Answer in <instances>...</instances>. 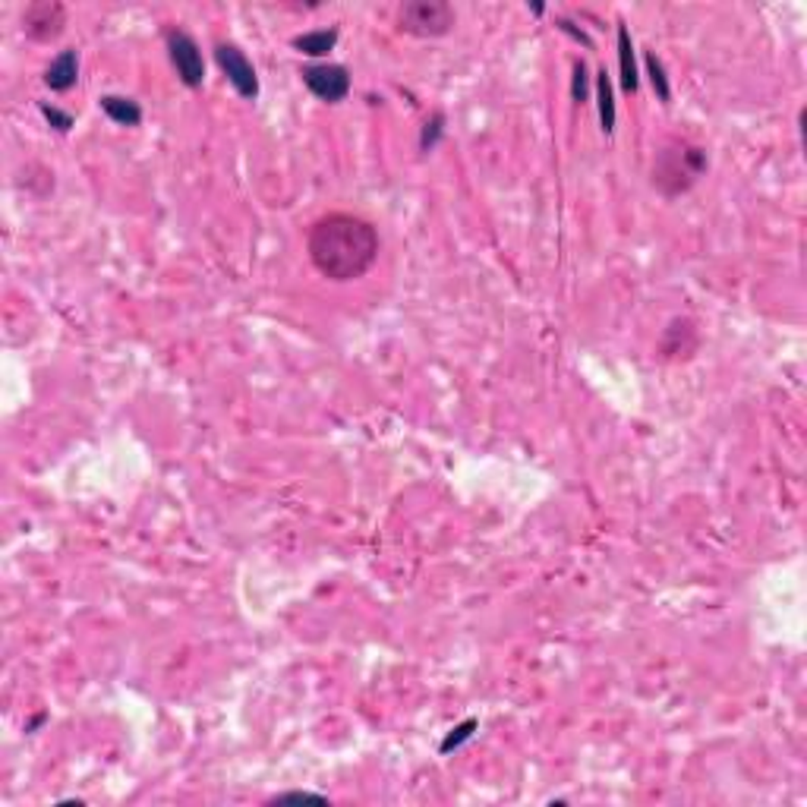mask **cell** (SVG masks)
<instances>
[{"label":"cell","instance_id":"11","mask_svg":"<svg viewBox=\"0 0 807 807\" xmlns=\"http://www.w3.org/2000/svg\"><path fill=\"white\" fill-rule=\"evenodd\" d=\"M338 45V29H316V32H303L294 39V51L306 54V57H325L329 51H335Z\"/></svg>","mask_w":807,"mask_h":807},{"label":"cell","instance_id":"8","mask_svg":"<svg viewBox=\"0 0 807 807\" xmlns=\"http://www.w3.org/2000/svg\"><path fill=\"white\" fill-rule=\"evenodd\" d=\"M79 79V54L76 51H60L57 57L51 60V66L45 70V85L57 95L70 92Z\"/></svg>","mask_w":807,"mask_h":807},{"label":"cell","instance_id":"10","mask_svg":"<svg viewBox=\"0 0 807 807\" xmlns=\"http://www.w3.org/2000/svg\"><path fill=\"white\" fill-rule=\"evenodd\" d=\"M101 110L110 117L114 123H120V127H139L143 123V108H139V101H133V98L127 95H101Z\"/></svg>","mask_w":807,"mask_h":807},{"label":"cell","instance_id":"7","mask_svg":"<svg viewBox=\"0 0 807 807\" xmlns=\"http://www.w3.org/2000/svg\"><path fill=\"white\" fill-rule=\"evenodd\" d=\"M215 60H218V66H221V73L227 76V83L237 89V95L246 98V101H256L259 98V76H256V66L250 64V57H246L237 45L218 41V45H215Z\"/></svg>","mask_w":807,"mask_h":807},{"label":"cell","instance_id":"5","mask_svg":"<svg viewBox=\"0 0 807 807\" xmlns=\"http://www.w3.org/2000/svg\"><path fill=\"white\" fill-rule=\"evenodd\" d=\"M66 29V7L57 0H35L22 13V32L39 45H51Z\"/></svg>","mask_w":807,"mask_h":807},{"label":"cell","instance_id":"18","mask_svg":"<svg viewBox=\"0 0 807 807\" xmlns=\"http://www.w3.org/2000/svg\"><path fill=\"white\" fill-rule=\"evenodd\" d=\"M287 801H319V804H325V794L319 792H285V794H275L272 804H287Z\"/></svg>","mask_w":807,"mask_h":807},{"label":"cell","instance_id":"14","mask_svg":"<svg viewBox=\"0 0 807 807\" xmlns=\"http://www.w3.org/2000/svg\"><path fill=\"white\" fill-rule=\"evenodd\" d=\"M644 64H646V73H650V83H653V92H656V98L662 104H669L671 101V85H669V76H665L662 60L656 57V51H646L644 54Z\"/></svg>","mask_w":807,"mask_h":807},{"label":"cell","instance_id":"9","mask_svg":"<svg viewBox=\"0 0 807 807\" xmlns=\"http://www.w3.org/2000/svg\"><path fill=\"white\" fill-rule=\"evenodd\" d=\"M618 79H621V89H625L627 95L637 92L640 76H637V60H634V41H631L627 22H618Z\"/></svg>","mask_w":807,"mask_h":807},{"label":"cell","instance_id":"13","mask_svg":"<svg viewBox=\"0 0 807 807\" xmlns=\"http://www.w3.org/2000/svg\"><path fill=\"white\" fill-rule=\"evenodd\" d=\"M445 123H448L445 110H433V114H429V120L423 123V129H420V152L429 155V152L439 149L442 136H445Z\"/></svg>","mask_w":807,"mask_h":807},{"label":"cell","instance_id":"3","mask_svg":"<svg viewBox=\"0 0 807 807\" xmlns=\"http://www.w3.org/2000/svg\"><path fill=\"white\" fill-rule=\"evenodd\" d=\"M458 22L452 4L445 0H408L398 10V29L414 35V39H442Z\"/></svg>","mask_w":807,"mask_h":807},{"label":"cell","instance_id":"12","mask_svg":"<svg viewBox=\"0 0 807 807\" xmlns=\"http://www.w3.org/2000/svg\"><path fill=\"white\" fill-rule=\"evenodd\" d=\"M596 104H600L602 133L612 136L615 133V92H612V76H609L606 70L596 73Z\"/></svg>","mask_w":807,"mask_h":807},{"label":"cell","instance_id":"1","mask_svg":"<svg viewBox=\"0 0 807 807\" xmlns=\"http://www.w3.org/2000/svg\"><path fill=\"white\" fill-rule=\"evenodd\" d=\"M382 240L373 221L350 212H329L312 221L306 252L322 278L347 285L369 272L379 259Z\"/></svg>","mask_w":807,"mask_h":807},{"label":"cell","instance_id":"19","mask_svg":"<svg viewBox=\"0 0 807 807\" xmlns=\"http://www.w3.org/2000/svg\"><path fill=\"white\" fill-rule=\"evenodd\" d=\"M558 29H562L565 35H571V39H575V41H581L583 48H593V41H590V35L583 32V29H577L575 22H568V20H558Z\"/></svg>","mask_w":807,"mask_h":807},{"label":"cell","instance_id":"2","mask_svg":"<svg viewBox=\"0 0 807 807\" xmlns=\"http://www.w3.org/2000/svg\"><path fill=\"white\" fill-rule=\"evenodd\" d=\"M706 168H710V158L704 145L679 136L665 139L653 158V189L665 199H679L706 174Z\"/></svg>","mask_w":807,"mask_h":807},{"label":"cell","instance_id":"6","mask_svg":"<svg viewBox=\"0 0 807 807\" xmlns=\"http://www.w3.org/2000/svg\"><path fill=\"white\" fill-rule=\"evenodd\" d=\"M300 79L325 104H338L350 95V73L341 64H310L300 70Z\"/></svg>","mask_w":807,"mask_h":807},{"label":"cell","instance_id":"20","mask_svg":"<svg viewBox=\"0 0 807 807\" xmlns=\"http://www.w3.org/2000/svg\"><path fill=\"white\" fill-rule=\"evenodd\" d=\"M45 723H48V713H39V716H35V719H32V723H29V725H26V732H35V729H41V725H45Z\"/></svg>","mask_w":807,"mask_h":807},{"label":"cell","instance_id":"17","mask_svg":"<svg viewBox=\"0 0 807 807\" xmlns=\"http://www.w3.org/2000/svg\"><path fill=\"white\" fill-rule=\"evenodd\" d=\"M41 117H45V120L51 123L54 129H60V133H70V129H73V114H66V110L54 108V104H41Z\"/></svg>","mask_w":807,"mask_h":807},{"label":"cell","instance_id":"15","mask_svg":"<svg viewBox=\"0 0 807 807\" xmlns=\"http://www.w3.org/2000/svg\"><path fill=\"white\" fill-rule=\"evenodd\" d=\"M477 729H479V723H477V719H473V716H470V719H464V723H461V725H454V729L448 732L445 738H442L439 750H442V754H452V750H458L461 744H467V741H470V738H473V732H477Z\"/></svg>","mask_w":807,"mask_h":807},{"label":"cell","instance_id":"16","mask_svg":"<svg viewBox=\"0 0 807 807\" xmlns=\"http://www.w3.org/2000/svg\"><path fill=\"white\" fill-rule=\"evenodd\" d=\"M571 98L577 104L590 101V66L583 60H575V76H571Z\"/></svg>","mask_w":807,"mask_h":807},{"label":"cell","instance_id":"4","mask_svg":"<svg viewBox=\"0 0 807 807\" xmlns=\"http://www.w3.org/2000/svg\"><path fill=\"white\" fill-rule=\"evenodd\" d=\"M164 45H168V57L174 64L177 76L187 89H202L206 83V60H202V51L196 45V39L187 32V29L171 26L164 32Z\"/></svg>","mask_w":807,"mask_h":807}]
</instances>
